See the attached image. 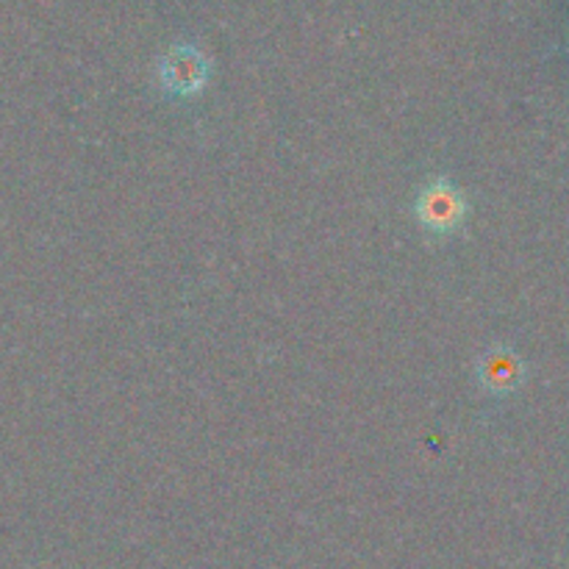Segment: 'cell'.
Returning <instances> with one entry per match:
<instances>
[{
  "label": "cell",
  "mask_w": 569,
  "mask_h": 569,
  "mask_svg": "<svg viewBox=\"0 0 569 569\" xmlns=\"http://www.w3.org/2000/svg\"><path fill=\"white\" fill-rule=\"evenodd\" d=\"M470 214L467 194L453 178L433 176L417 189L415 220L428 237H453L461 231Z\"/></svg>",
  "instance_id": "1"
},
{
  "label": "cell",
  "mask_w": 569,
  "mask_h": 569,
  "mask_svg": "<svg viewBox=\"0 0 569 569\" xmlns=\"http://www.w3.org/2000/svg\"><path fill=\"white\" fill-rule=\"evenodd\" d=\"M476 378L481 389L492 398H506L515 389H520L522 378H526V367L522 359L506 345H495L487 353H481L476 365Z\"/></svg>",
  "instance_id": "2"
},
{
  "label": "cell",
  "mask_w": 569,
  "mask_h": 569,
  "mask_svg": "<svg viewBox=\"0 0 569 569\" xmlns=\"http://www.w3.org/2000/svg\"><path fill=\"white\" fill-rule=\"evenodd\" d=\"M209 81V67L194 50H176L161 67V87L170 98H192Z\"/></svg>",
  "instance_id": "3"
}]
</instances>
